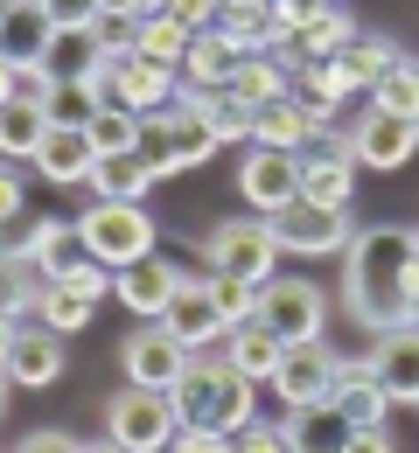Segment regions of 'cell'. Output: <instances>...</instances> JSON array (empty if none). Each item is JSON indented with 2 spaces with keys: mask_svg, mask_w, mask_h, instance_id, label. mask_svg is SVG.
<instances>
[{
  "mask_svg": "<svg viewBox=\"0 0 419 453\" xmlns=\"http://www.w3.org/2000/svg\"><path fill=\"white\" fill-rule=\"evenodd\" d=\"M126 363V384H140V391H182V377H189V363H196V349L175 342L161 321H140L120 349Z\"/></svg>",
  "mask_w": 419,
  "mask_h": 453,
  "instance_id": "8992f818",
  "label": "cell"
},
{
  "mask_svg": "<svg viewBox=\"0 0 419 453\" xmlns=\"http://www.w3.org/2000/svg\"><path fill=\"white\" fill-rule=\"evenodd\" d=\"M140 140H147V119L126 112V105H105V112L91 119V147H98V161H113V154H140Z\"/></svg>",
  "mask_w": 419,
  "mask_h": 453,
  "instance_id": "d6a6232c",
  "label": "cell"
},
{
  "mask_svg": "<svg viewBox=\"0 0 419 453\" xmlns=\"http://www.w3.org/2000/svg\"><path fill=\"white\" fill-rule=\"evenodd\" d=\"M7 453H84V440H70V433H50V426H43V433H21Z\"/></svg>",
  "mask_w": 419,
  "mask_h": 453,
  "instance_id": "7bdbcfd3",
  "label": "cell"
},
{
  "mask_svg": "<svg viewBox=\"0 0 419 453\" xmlns=\"http://www.w3.org/2000/svg\"><path fill=\"white\" fill-rule=\"evenodd\" d=\"M238 70H244V50L224 28H203V35L189 42V57H182V84H189V91H231Z\"/></svg>",
  "mask_w": 419,
  "mask_h": 453,
  "instance_id": "d6986e66",
  "label": "cell"
},
{
  "mask_svg": "<svg viewBox=\"0 0 419 453\" xmlns=\"http://www.w3.org/2000/svg\"><path fill=\"white\" fill-rule=\"evenodd\" d=\"M350 188H357V154H350V133H322V147H307V154H300V203L350 210Z\"/></svg>",
  "mask_w": 419,
  "mask_h": 453,
  "instance_id": "4fadbf2b",
  "label": "cell"
},
{
  "mask_svg": "<svg viewBox=\"0 0 419 453\" xmlns=\"http://www.w3.org/2000/svg\"><path fill=\"white\" fill-rule=\"evenodd\" d=\"M377 384L399 397V404H419V328H392L377 335Z\"/></svg>",
  "mask_w": 419,
  "mask_h": 453,
  "instance_id": "cb8c5ba5",
  "label": "cell"
},
{
  "mask_svg": "<svg viewBox=\"0 0 419 453\" xmlns=\"http://www.w3.org/2000/svg\"><path fill=\"white\" fill-rule=\"evenodd\" d=\"M0 210H7V230L28 224V181H21V174H7V181H0Z\"/></svg>",
  "mask_w": 419,
  "mask_h": 453,
  "instance_id": "ee69618b",
  "label": "cell"
},
{
  "mask_svg": "<svg viewBox=\"0 0 419 453\" xmlns=\"http://www.w3.org/2000/svg\"><path fill=\"white\" fill-rule=\"evenodd\" d=\"M113 280H120V273H113V265H98V258H77V265L63 273V286H77L84 300H105V293H113Z\"/></svg>",
  "mask_w": 419,
  "mask_h": 453,
  "instance_id": "ab89813d",
  "label": "cell"
},
{
  "mask_svg": "<svg viewBox=\"0 0 419 453\" xmlns=\"http://www.w3.org/2000/svg\"><path fill=\"white\" fill-rule=\"evenodd\" d=\"M287 447L294 453H350V440H357V426L343 418V404H300V411H287Z\"/></svg>",
  "mask_w": 419,
  "mask_h": 453,
  "instance_id": "7402d4cb",
  "label": "cell"
},
{
  "mask_svg": "<svg viewBox=\"0 0 419 453\" xmlns=\"http://www.w3.org/2000/svg\"><path fill=\"white\" fill-rule=\"evenodd\" d=\"M266 224L280 237V251H294V258H322V251H350L357 244V217L350 210H322V203H294V210H280Z\"/></svg>",
  "mask_w": 419,
  "mask_h": 453,
  "instance_id": "ba28073f",
  "label": "cell"
},
{
  "mask_svg": "<svg viewBox=\"0 0 419 453\" xmlns=\"http://www.w3.org/2000/svg\"><path fill=\"white\" fill-rule=\"evenodd\" d=\"M350 453H399V447H392V433H384V426H363L357 440H350Z\"/></svg>",
  "mask_w": 419,
  "mask_h": 453,
  "instance_id": "bcb514c9",
  "label": "cell"
},
{
  "mask_svg": "<svg viewBox=\"0 0 419 453\" xmlns=\"http://www.w3.org/2000/svg\"><path fill=\"white\" fill-rule=\"evenodd\" d=\"M50 42H57L50 7L43 0H7V21H0V57H7V70H43Z\"/></svg>",
  "mask_w": 419,
  "mask_h": 453,
  "instance_id": "9a60e30c",
  "label": "cell"
},
{
  "mask_svg": "<svg viewBox=\"0 0 419 453\" xmlns=\"http://www.w3.org/2000/svg\"><path fill=\"white\" fill-rule=\"evenodd\" d=\"M91 314H98V300H84V293H77V286H50V300H43V314H35V321H43V328H57L63 342L70 335H84V328H91Z\"/></svg>",
  "mask_w": 419,
  "mask_h": 453,
  "instance_id": "836d02e7",
  "label": "cell"
},
{
  "mask_svg": "<svg viewBox=\"0 0 419 453\" xmlns=\"http://www.w3.org/2000/svg\"><path fill=\"white\" fill-rule=\"evenodd\" d=\"M224 356H231V370H238L244 384H273L280 377V363H287V342L273 335L266 321H244L224 335Z\"/></svg>",
  "mask_w": 419,
  "mask_h": 453,
  "instance_id": "603a6c76",
  "label": "cell"
},
{
  "mask_svg": "<svg viewBox=\"0 0 419 453\" xmlns=\"http://www.w3.org/2000/svg\"><path fill=\"white\" fill-rule=\"evenodd\" d=\"M280 237H273V224L266 217H224V224L203 230V265H210V280H280Z\"/></svg>",
  "mask_w": 419,
  "mask_h": 453,
  "instance_id": "3957f363",
  "label": "cell"
},
{
  "mask_svg": "<svg viewBox=\"0 0 419 453\" xmlns=\"http://www.w3.org/2000/svg\"><path fill=\"white\" fill-rule=\"evenodd\" d=\"M77 237H84V251H91L98 265H113V273L154 258V217H147V203H105V196H91L84 217H77Z\"/></svg>",
  "mask_w": 419,
  "mask_h": 453,
  "instance_id": "277c9868",
  "label": "cell"
},
{
  "mask_svg": "<svg viewBox=\"0 0 419 453\" xmlns=\"http://www.w3.org/2000/svg\"><path fill=\"white\" fill-rule=\"evenodd\" d=\"M57 28H98L105 21V0H43Z\"/></svg>",
  "mask_w": 419,
  "mask_h": 453,
  "instance_id": "60d3db41",
  "label": "cell"
},
{
  "mask_svg": "<svg viewBox=\"0 0 419 453\" xmlns=\"http://www.w3.org/2000/svg\"><path fill=\"white\" fill-rule=\"evenodd\" d=\"M336 384H343V356L322 349V342H300V349H287V363L273 377V397L287 411H300V404H336Z\"/></svg>",
  "mask_w": 419,
  "mask_h": 453,
  "instance_id": "9c48e42d",
  "label": "cell"
},
{
  "mask_svg": "<svg viewBox=\"0 0 419 453\" xmlns=\"http://www.w3.org/2000/svg\"><path fill=\"white\" fill-rule=\"evenodd\" d=\"M43 140H50V112H35V105H0V147H7V161L21 168V161H35L43 154Z\"/></svg>",
  "mask_w": 419,
  "mask_h": 453,
  "instance_id": "1f68e13d",
  "label": "cell"
},
{
  "mask_svg": "<svg viewBox=\"0 0 419 453\" xmlns=\"http://www.w3.org/2000/svg\"><path fill=\"white\" fill-rule=\"evenodd\" d=\"M231 91L252 98V105H280V98H294V70L273 57V50H259V57H244V70H238Z\"/></svg>",
  "mask_w": 419,
  "mask_h": 453,
  "instance_id": "4dcf8cb0",
  "label": "cell"
},
{
  "mask_svg": "<svg viewBox=\"0 0 419 453\" xmlns=\"http://www.w3.org/2000/svg\"><path fill=\"white\" fill-rule=\"evenodd\" d=\"M231 453H294V447H287L280 426H244L238 440H231Z\"/></svg>",
  "mask_w": 419,
  "mask_h": 453,
  "instance_id": "b9f144b4",
  "label": "cell"
},
{
  "mask_svg": "<svg viewBox=\"0 0 419 453\" xmlns=\"http://www.w3.org/2000/svg\"><path fill=\"white\" fill-rule=\"evenodd\" d=\"M189 286V273H182L175 258H140V265H126L120 280H113V300H120L126 314H140V321H168V307H175V293Z\"/></svg>",
  "mask_w": 419,
  "mask_h": 453,
  "instance_id": "5bb4252c",
  "label": "cell"
},
{
  "mask_svg": "<svg viewBox=\"0 0 419 453\" xmlns=\"http://www.w3.org/2000/svg\"><path fill=\"white\" fill-rule=\"evenodd\" d=\"M210 293H217V314H224L231 328L259 321V293H266V286H252V280H210Z\"/></svg>",
  "mask_w": 419,
  "mask_h": 453,
  "instance_id": "f35d334b",
  "label": "cell"
},
{
  "mask_svg": "<svg viewBox=\"0 0 419 453\" xmlns=\"http://www.w3.org/2000/svg\"><path fill=\"white\" fill-rule=\"evenodd\" d=\"M238 196L259 217H280L300 203V154H273V147H244L238 161Z\"/></svg>",
  "mask_w": 419,
  "mask_h": 453,
  "instance_id": "8fae6325",
  "label": "cell"
},
{
  "mask_svg": "<svg viewBox=\"0 0 419 453\" xmlns=\"http://www.w3.org/2000/svg\"><path fill=\"white\" fill-rule=\"evenodd\" d=\"M294 98H300L314 119H322V126H329V119H336V105L350 98V77H343V63H300V70H294Z\"/></svg>",
  "mask_w": 419,
  "mask_h": 453,
  "instance_id": "f546056e",
  "label": "cell"
},
{
  "mask_svg": "<svg viewBox=\"0 0 419 453\" xmlns=\"http://www.w3.org/2000/svg\"><path fill=\"white\" fill-rule=\"evenodd\" d=\"M0 356H7V384L14 391H43V384L63 377V335L43 328V321H7Z\"/></svg>",
  "mask_w": 419,
  "mask_h": 453,
  "instance_id": "7c38bea8",
  "label": "cell"
},
{
  "mask_svg": "<svg viewBox=\"0 0 419 453\" xmlns=\"http://www.w3.org/2000/svg\"><path fill=\"white\" fill-rule=\"evenodd\" d=\"M50 98H57V77H50V70H7V77H0V105H35V112H50Z\"/></svg>",
  "mask_w": 419,
  "mask_h": 453,
  "instance_id": "74e56055",
  "label": "cell"
},
{
  "mask_svg": "<svg viewBox=\"0 0 419 453\" xmlns=\"http://www.w3.org/2000/svg\"><path fill=\"white\" fill-rule=\"evenodd\" d=\"M336 404H343V418L350 426H384V411L399 404V397L377 384V356H343V384H336Z\"/></svg>",
  "mask_w": 419,
  "mask_h": 453,
  "instance_id": "ffe728a7",
  "label": "cell"
},
{
  "mask_svg": "<svg viewBox=\"0 0 419 453\" xmlns=\"http://www.w3.org/2000/svg\"><path fill=\"white\" fill-rule=\"evenodd\" d=\"M105 112V98L91 91V77H70L57 84V98H50V126H77V133H91V119Z\"/></svg>",
  "mask_w": 419,
  "mask_h": 453,
  "instance_id": "d590c367",
  "label": "cell"
},
{
  "mask_svg": "<svg viewBox=\"0 0 419 453\" xmlns=\"http://www.w3.org/2000/svg\"><path fill=\"white\" fill-rule=\"evenodd\" d=\"M98 63H105V42H98V28H57V42H50V77L70 84V77H98Z\"/></svg>",
  "mask_w": 419,
  "mask_h": 453,
  "instance_id": "83f0119b",
  "label": "cell"
},
{
  "mask_svg": "<svg viewBox=\"0 0 419 453\" xmlns=\"http://www.w3.org/2000/svg\"><path fill=\"white\" fill-rule=\"evenodd\" d=\"M7 251H28L50 280H63L77 258H91V251H84V237H77V217H35V224L7 230Z\"/></svg>",
  "mask_w": 419,
  "mask_h": 453,
  "instance_id": "2e32d148",
  "label": "cell"
},
{
  "mask_svg": "<svg viewBox=\"0 0 419 453\" xmlns=\"http://www.w3.org/2000/svg\"><path fill=\"white\" fill-rule=\"evenodd\" d=\"M343 300L370 335L413 328V300H419V244L413 230L377 224L357 230V244L343 251Z\"/></svg>",
  "mask_w": 419,
  "mask_h": 453,
  "instance_id": "6da1fadb",
  "label": "cell"
},
{
  "mask_svg": "<svg viewBox=\"0 0 419 453\" xmlns=\"http://www.w3.org/2000/svg\"><path fill=\"white\" fill-rule=\"evenodd\" d=\"M161 126H168V154H175V168H203L224 140H217V126L203 112H189V105H168L161 112Z\"/></svg>",
  "mask_w": 419,
  "mask_h": 453,
  "instance_id": "484cf974",
  "label": "cell"
},
{
  "mask_svg": "<svg viewBox=\"0 0 419 453\" xmlns=\"http://www.w3.org/2000/svg\"><path fill=\"white\" fill-rule=\"evenodd\" d=\"M168 453H231V440H224V433H189V426H182V440Z\"/></svg>",
  "mask_w": 419,
  "mask_h": 453,
  "instance_id": "f6af8a7d",
  "label": "cell"
},
{
  "mask_svg": "<svg viewBox=\"0 0 419 453\" xmlns=\"http://www.w3.org/2000/svg\"><path fill=\"white\" fill-rule=\"evenodd\" d=\"M154 181H161V174L147 168L140 154H113V161H98V174H91L84 188H91V196H105V203H140Z\"/></svg>",
  "mask_w": 419,
  "mask_h": 453,
  "instance_id": "f1b7e54d",
  "label": "cell"
},
{
  "mask_svg": "<svg viewBox=\"0 0 419 453\" xmlns=\"http://www.w3.org/2000/svg\"><path fill=\"white\" fill-rule=\"evenodd\" d=\"M377 112H399V119H419V63H399L377 91H370Z\"/></svg>",
  "mask_w": 419,
  "mask_h": 453,
  "instance_id": "8d00e7d4",
  "label": "cell"
},
{
  "mask_svg": "<svg viewBox=\"0 0 419 453\" xmlns=\"http://www.w3.org/2000/svg\"><path fill=\"white\" fill-rule=\"evenodd\" d=\"M322 133H336V126H322V119L300 105V98H280V105H259V140H252V147H273V154H307V147H322Z\"/></svg>",
  "mask_w": 419,
  "mask_h": 453,
  "instance_id": "44dd1931",
  "label": "cell"
},
{
  "mask_svg": "<svg viewBox=\"0 0 419 453\" xmlns=\"http://www.w3.org/2000/svg\"><path fill=\"white\" fill-rule=\"evenodd\" d=\"M105 14H133V21H147V0H105Z\"/></svg>",
  "mask_w": 419,
  "mask_h": 453,
  "instance_id": "7dc6e473",
  "label": "cell"
},
{
  "mask_svg": "<svg viewBox=\"0 0 419 453\" xmlns=\"http://www.w3.org/2000/svg\"><path fill=\"white\" fill-rule=\"evenodd\" d=\"M175 404H182V426H189V433H224V440H238L244 426H259L252 384L231 370V356H224V349H217V356L203 349V356L189 363Z\"/></svg>",
  "mask_w": 419,
  "mask_h": 453,
  "instance_id": "7a4b0ae2",
  "label": "cell"
},
{
  "mask_svg": "<svg viewBox=\"0 0 419 453\" xmlns=\"http://www.w3.org/2000/svg\"><path fill=\"white\" fill-rule=\"evenodd\" d=\"M343 77H350V91H377V84H384V77H392V70H399V42H392V35H370V28H363L357 42H350V50H343Z\"/></svg>",
  "mask_w": 419,
  "mask_h": 453,
  "instance_id": "d4e9b609",
  "label": "cell"
},
{
  "mask_svg": "<svg viewBox=\"0 0 419 453\" xmlns=\"http://www.w3.org/2000/svg\"><path fill=\"white\" fill-rule=\"evenodd\" d=\"M413 411H419V404H413Z\"/></svg>",
  "mask_w": 419,
  "mask_h": 453,
  "instance_id": "f907efd6",
  "label": "cell"
},
{
  "mask_svg": "<svg viewBox=\"0 0 419 453\" xmlns=\"http://www.w3.org/2000/svg\"><path fill=\"white\" fill-rule=\"evenodd\" d=\"M189 42H196V28H182L175 14H147V21H140V57H154V63H175L182 70Z\"/></svg>",
  "mask_w": 419,
  "mask_h": 453,
  "instance_id": "e575fe53",
  "label": "cell"
},
{
  "mask_svg": "<svg viewBox=\"0 0 419 453\" xmlns=\"http://www.w3.org/2000/svg\"><path fill=\"white\" fill-rule=\"evenodd\" d=\"M161 328H168L175 342H189L196 356H203L210 342H224V335H231V321L217 314V293H210V273H203V280H189V286L175 293V307H168V321H161Z\"/></svg>",
  "mask_w": 419,
  "mask_h": 453,
  "instance_id": "e0dca14e",
  "label": "cell"
},
{
  "mask_svg": "<svg viewBox=\"0 0 419 453\" xmlns=\"http://www.w3.org/2000/svg\"><path fill=\"white\" fill-rule=\"evenodd\" d=\"M259 321L287 342V349H300V342H322V328H329V300H322V286H314V280H266V293H259Z\"/></svg>",
  "mask_w": 419,
  "mask_h": 453,
  "instance_id": "52a82bcc",
  "label": "cell"
},
{
  "mask_svg": "<svg viewBox=\"0 0 419 453\" xmlns=\"http://www.w3.org/2000/svg\"><path fill=\"white\" fill-rule=\"evenodd\" d=\"M413 244H419V230H413Z\"/></svg>",
  "mask_w": 419,
  "mask_h": 453,
  "instance_id": "681fc988",
  "label": "cell"
},
{
  "mask_svg": "<svg viewBox=\"0 0 419 453\" xmlns=\"http://www.w3.org/2000/svg\"><path fill=\"white\" fill-rule=\"evenodd\" d=\"M350 154H357V168L399 174V168L419 154V119H399V112H377V105H363V119L350 126Z\"/></svg>",
  "mask_w": 419,
  "mask_h": 453,
  "instance_id": "30bf717a",
  "label": "cell"
},
{
  "mask_svg": "<svg viewBox=\"0 0 419 453\" xmlns=\"http://www.w3.org/2000/svg\"><path fill=\"white\" fill-rule=\"evenodd\" d=\"M50 286L57 280H50L28 251H7V293H0V300H7V321H35L43 300H50Z\"/></svg>",
  "mask_w": 419,
  "mask_h": 453,
  "instance_id": "4316f807",
  "label": "cell"
},
{
  "mask_svg": "<svg viewBox=\"0 0 419 453\" xmlns=\"http://www.w3.org/2000/svg\"><path fill=\"white\" fill-rule=\"evenodd\" d=\"M28 168L43 174V181H57V188H84V181L98 174V147H91V133H77V126H50V140H43V154H35Z\"/></svg>",
  "mask_w": 419,
  "mask_h": 453,
  "instance_id": "ac0fdd59",
  "label": "cell"
},
{
  "mask_svg": "<svg viewBox=\"0 0 419 453\" xmlns=\"http://www.w3.org/2000/svg\"><path fill=\"white\" fill-rule=\"evenodd\" d=\"M105 440L126 447V453H168L182 440L175 391H140V384H126V391L105 404Z\"/></svg>",
  "mask_w": 419,
  "mask_h": 453,
  "instance_id": "5b68a950",
  "label": "cell"
},
{
  "mask_svg": "<svg viewBox=\"0 0 419 453\" xmlns=\"http://www.w3.org/2000/svg\"><path fill=\"white\" fill-rule=\"evenodd\" d=\"M413 328H419V300H413Z\"/></svg>",
  "mask_w": 419,
  "mask_h": 453,
  "instance_id": "c3c4849f",
  "label": "cell"
}]
</instances>
